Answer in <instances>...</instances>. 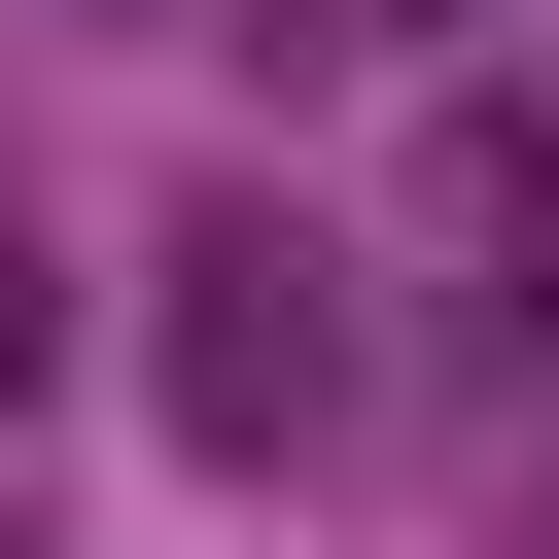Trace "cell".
Masks as SVG:
<instances>
[{
    "label": "cell",
    "instance_id": "obj_1",
    "mask_svg": "<svg viewBox=\"0 0 559 559\" xmlns=\"http://www.w3.org/2000/svg\"><path fill=\"white\" fill-rule=\"evenodd\" d=\"M140 384H175L210 454H314V419H349V245L210 210V245H175V314H140Z\"/></svg>",
    "mask_w": 559,
    "mask_h": 559
},
{
    "label": "cell",
    "instance_id": "obj_2",
    "mask_svg": "<svg viewBox=\"0 0 559 559\" xmlns=\"http://www.w3.org/2000/svg\"><path fill=\"white\" fill-rule=\"evenodd\" d=\"M454 245H489V314L559 349V105H454Z\"/></svg>",
    "mask_w": 559,
    "mask_h": 559
},
{
    "label": "cell",
    "instance_id": "obj_3",
    "mask_svg": "<svg viewBox=\"0 0 559 559\" xmlns=\"http://www.w3.org/2000/svg\"><path fill=\"white\" fill-rule=\"evenodd\" d=\"M35 384H70V280H35V210H0V419H35Z\"/></svg>",
    "mask_w": 559,
    "mask_h": 559
}]
</instances>
